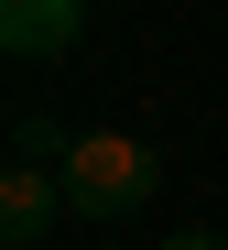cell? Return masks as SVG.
I'll return each mask as SVG.
<instances>
[{
	"label": "cell",
	"mask_w": 228,
	"mask_h": 250,
	"mask_svg": "<svg viewBox=\"0 0 228 250\" xmlns=\"http://www.w3.org/2000/svg\"><path fill=\"white\" fill-rule=\"evenodd\" d=\"M55 218H76V207H65V174H55V163H11V174H0V239H11V250H43Z\"/></svg>",
	"instance_id": "cell-2"
},
{
	"label": "cell",
	"mask_w": 228,
	"mask_h": 250,
	"mask_svg": "<svg viewBox=\"0 0 228 250\" xmlns=\"http://www.w3.org/2000/svg\"><path fill=\"white\" fill-rule=\"evenodd\" d=\"M163 250H228V239H217V229H174Z\"/></svg>",
	"instance_id": "cell-5"
},
{
	"label": "cell",
	"mask_w": 228,
	"mask_h": 250,
	"mask_svg": "<svg viewBox=\"0 0 228 250\" xmlns=\"http://www.w3.org/2000/svg\"><path fill=\"white\" fill-rule=\"evenodd\" d=\"M65 142H76V131H55L43 109H22V120H11V152H22V163H65Z\"/></svg>",
	"instance_id": "cell-4"
},
{
	"label": "cell",
	"mask_w": 228,
	"mask_h": 250,
	"mask_svg": "<svg viewBox=\"0 0 228 250\" xmlns=\"http://www.w3.org/2000/svg\"><path fill=\"white\" fill-rule=\"evenodd\" d=\"M87 33V0H0V55L11 65H43Z\"/></svg>",
	"instance_id": "cell-3"
},
{
	"label": "cell",
	"mask_w": 228,
	"mask_h": 250,
	"mask_svg": "<svg viewBox=\"0 0 228 250\" xmlns=\"http://www.w3.org/2000/svg\"><path fill=\"white\" fill-rule=\"evenodd\" d=\"M55 174H65V207H76L87 229H120V218H142V207H152L163 163H152V142H130V131H76Z\"/></svg>",
	"instance_id": "cell-1"
}]
</instances>
